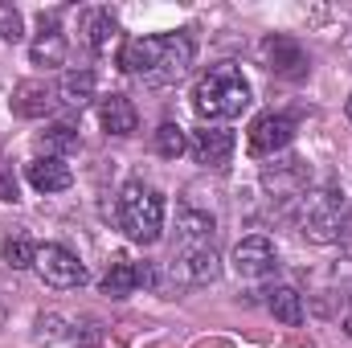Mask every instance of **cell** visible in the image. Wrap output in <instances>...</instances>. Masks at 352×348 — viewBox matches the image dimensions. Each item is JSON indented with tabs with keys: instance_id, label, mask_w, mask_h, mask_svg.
I'll return each mask as SVG.
<instances>
[{
	"instance_id": "1",
	"label": "cell",
	"mask_w": 352,
	"mask_h": 348,
	"mask_svg": "<svg viewBox=\"0 0 352 348\" xmlns=\"http://www.w3.org/2000/svg\"><path fill=\"white\" fill-rule=\"evenodd\" d=\"M246 107H250V83L242 78V70H238L234 62L209 66V70L197 78V87H192V111H197L205 123L238 119Z\"/></svg>"
},
{
	"instance_id": "2",
	"label": "cell",
	"mask_w": 352,
	"mask_h": 348,
	"mask_svg": "<svg viewBox=\"0 0 352 348\" xmlns=\"http://www.w3.org/2000/svg\"><path fill=\"white\" fill-rule=\"evenodd\" d=\"M119 226L140 246L160 242V234H164V197L156 188H148L144 180H131L119 193Z\"/></svg>"
},
{
	"instance_id": "3",
	"label": "cell",
	"mask_w": 352,
	"mask_h": 348,
	"mask_svg": "<svg viewBox=\"0 0 352 348\" xmlns=\"http://www.w3.org/2000/svg\"><path fill=\"white\" fill-rule=\"evenodd\" d=\"M340 221H344V213H340V201L332 188H316V193L299 197V230L311 242H320V246L340 242Z\"/></svg>"
},
{
	"instance_id": "4",
	"label": "cell",
	"mask_w": 352,
	"mask_h": 348,
	"mask_svg": "<svg viewBox=\"0 0 352 348\" xmlns=\"http://www.w3.org/2000/svg\"><path fill=\"white\" fill-rule=\"evenodd\" d=\"M37 274H41V283H50V287H58V291H70V287H82L87 283V266L78 262V254H70L66 246H37Z\"/></svg>"
},
{
	"instance_id": "5",
	"label": "cell",
	"mask_w": 352,
	"mask_h": 348,
	"mask_svg": "<svg viewBox=\"0 0 352 348\" xmlns=\"http://www.w3.org/2000/svg\"><path fill=\"white\" fill-rule=\"evenodd\" d=\"M188 66H192V41H188L184 33H164L160 62H156V70H152L144 83H148V87H173V83H180V78L188 74Z\"/></svg>"
},
{
	"instance_id": "6",
	"label": "cell",
	"mask_w": 352,
	"mask_h": 348,
	"mask_svg": "<svg viewBox=\"0 0 352 348\" xmlns=\"http://www.w3.org/2000/svg\"><path fill=\"white\" fill-rule=\"evenodd\" d=\"M295 140V119L283 111H266L250 123V152L254 156H274Z\"/></svg>"
},
{
	"instance_id": "7",
	"label": "cell",
	"mask_w": 352,
	"mask_h": 348,
	"mask_svg": "<svg viewBox=\"0 0 352 348\" xmlns=\"http://www.w3.org/2000/svg\"><path fill=\"white\" fill-rule=\"evenodd\" d=\"M263 62L270 74L278 78H303L307 74V50L295 41V37H266L263 41Z\"/></svg>"
},
{
	"instance_id": "8",
	"label": "cell",
	"mask_w": 352,
	"mask_h": 348,
	"mask_svg": "<svg viewBox=\"0 0 352 348\" xmlns=\"http://www.w3.org/2000/svg\"><path fill=\"white\" fill-rule=\"evenodd\" d=\"M173 270H176L180 283H188V287H205V283H213V279L221 274V259H217L213 246H184Z\"/></svg>"
},
{
	"instance_id": "9",
	"label": "cell",
	"mask_w": 352,
	"mask_h": 348,
	"mask_svg": "<svg viewBox=\"0 0 352 348\" xmlns=\"http://www.w3.org/2000/svg\"><path fill=\"white\" fill-rule=\"evenodd\" d=\"M274 266H278L274 246H270V238H263V234H250V238H242V242L234 246V270H238L242 279H263Z\"/></svg>"
},
{
	"instance_id": "10",
	"label": "cell",
	"mask_w": 352,
	"mask_h": 348,
	"mask_svg": "<svg viewBox=\"0 0 352 348\" xmlns=\"http://www.w3.org/2000/svg\"><path fill=\"white\" fill-rule=\"evenodd\" d=\"M192 160L197 164H205V168H221L230 156H234V131H226V127H201V131H192Z\"/></svg>"
},
{
	"instance_id": "11",
	"label": "cell",
	"mask_w": 352,
	"mask_h": 348,
	"mask_svg": "<svg viewBox=\"0 0 352 348\" xmlns=\"http://www.w3.org/2000/svg\"><path fill=\"white\" fill-rule=\"evenodd\" d=\"M160 50H164V33L160 37H131L123 50H119V66L135 78H148L160 62Z\"/></svg>"
},
{
	"instance_id": "12",
	"label": "cell",
	"mask_w": 352,
	"mask_h": 348,
	"mask_svg": "<svg viewBox=\"0 0 352 348\" xmlns=\"http://www.w3.org/2000/svg\"><path fill=\"white\" fill-rule=\"evenodd\" d=\"M25 176H29V184H33L37 193H66V188L74 184L70 164L58 160V156H37V160H29Z\"/></svg>"
},
{
	"instance_id": "13",
	"label": "cell",
	"mask_w": 352,
	"mask_h": 348,
	"mask_svg": "<svg viewBox=\"0 0 352 348\" xmlns=\"http://www.w3.org/2000/svg\"><path fill=\"white\" fill-rule=\"evenodd\" d=\"M98 119L107 127V135H135L140 127V115H135V102L127 94H107L98 102Z\"/></svg>"
},
{
	"instance_id": "14",
	"label": "cell",
	"mask_w": 352,
	"mask_h": 348,
	"mask_svg": "<svg viewBox=\"0 0 352 348\" xmlns=\"http://www.w3.org/2000/svg\"><path fill=\"white\" fill-rule=\"evenodd\" d=\"M263 184L274 197H283V201L303 197L307 193V168H303V160H283V164H274V168L263 173Z\"/></svg>"
},
{
	"instance_id": "15",
	"label": "cell",
	"mask_w": 352,
	"mask_h": 348,
	"mask_svg": "<svg viewBox=\"0 0 352 348\" xmlns=\"http://www.w3.org/2000/svg\"><path fill=\"white\" fill-rule=\"evenodd\" d=\"M54 87H45V83H21V87L12 90V111L21 115V119H45L50 111H54Z\"/></svg>"
},
{
	"instance_id": "16",
	"label": "cell",
	"mask_w": 352,
	"mask_h": 348,
	"mask_svg": "<svg viewBox=\"0 0 352 348\" xmlns=\"http://www.w3.org/2000/svg\"><path fill=\"white\" fill-rule=\"evenodd\" d=\"M176 230H180V238H184L188 246H209V238H213L217 221H213V213H201V209H180V213H176Z\"/></svg>"
},
{
	"instance_id": "17",
	"label": "cell",
	"mask_w": 352,
	"mask_h": 348,
	"mask_svg": "<svg viewBox=\"0 0 352 348\" xmlns=\"http://www.w3.org/2000/svg\"><path fill=\"white\" fill-rule=\"evenodd\" d=\"M266 307H270V316H274L278 324H287V328L303 324V295H299L295 287H274L270 299H266Z\"/></svg>"
},
{
	"instance_id": "18",
	"label": "cell",
	"mask_w": 352,
	"mask_h": 348,
	"mask_svg": "<svg viewBox=\"0 0 352 348\" xmlns=\"http://www.w3.org/2000/svg\"><path fill=\"white\" fill-rule=\"evenodd\" d=\"M29 58H33V66H62L66 62V37L54 25L41 29V37L29 45Z\"/></svg>"
},
{
	"instance_id": "19",
	"label": "cell",
	"mask_w": 352,
	"mask_h": 348,
	"mask_svg": "<svg viewBox=\"0 0 352 348\" xmlns=\"http://www.w3.org/2000/svg\"><path fill=\"white\" fill-rule=\"evenodd\" d=\"M135 287H140V283H135V262L115 259L111 266H107V274H102V295H111V299H127Z\"/></svg>"
},
{
	"instance_id": "20",
	"label": "cell",
	"mask_w": 352,
	"mask_h": 348,
	"mask_svg": "<svg viewBox=\"0 0 352 348\" xmlns=\"http://www.w3.org/2000/svg\"><path fill=\"white\" fill-rule=\"evenodd\" d=\"M82 29H87V41H90V50H107L111 41H115V33H119V25H115V17L107 12V8H90L87 12V21H82Z\"/></svg>"
},
{
	"instance_id": "21",
	"label": "cell",
	"mask_w": 352,
	"mask_h": 348,
	"mask_svg": "<svg viewBox=\"0 0 352 348\" xmlns=\"http://www.w3.org/2000/svg\"><path fill=\"white\" fill-rule=\"evenodd\" d=\"M58 94H62L66 107H87L90 98H94V74H90V70H70V74L62 78Z\"/></svg>"
},
{
	"instance_id": "22",
	"label": "cell",
	"mask_w": 352,
	"mask_h": 348,
	"mask_svg": "<svg viewBox=\"0 0 352 348\" xmlns=\"http://www.w3.org/2000/svg\"><path fill=\"white\" fill-rule=\"evenodd\" d=\"M41 148H45V156H66V152H74L78 148V131L70 127V123H54V127H45L41 131Z\"/></svg>"
},
{
	"instance_id": "23",
	"label": "cell",
	"mask_w": 352,
	"mask_h": 348,
	"mask_svg": "<svg viewBox=\"0 0 352 348\" xmlns=\"http://www.w3.org/2000/svg\"><path fill=\"white\" fill-rule=\"evenodd\" d=\"M33 262H37V246H33L25 234H16V238L4 242V266H12V270H29Z\"/></svg>"
},
{
	"instance_id": "24",
	"label": "cell",
	"mask_w": 352,
	"mask_h": 348,
	"mask_svg": "<svg viewBox=\"0 0 352 348\" xmlns=\"http://www.w3.org/2000/svg\"><path fill=\"white\" fill-rule=\"evenodd\" d=\"M184 148H188V140H184V131H180L176 123H164V127L156 131V152H160L164 160H180Z\"/></svg>"
},
{
	"instance_id": "25",
	"label": "cell",
	"mask_w": 352,
	"mask_h": 348,
	"mask_svg": "<svg viewBox=\"0 0 352 348\" xmlns=\"http://www.w3.org/2000/svg\"><path fill=\"white\" fill-rule=\"evenodd\" d=\"M25 37V21L12 4H0V41H21Z\"/></svg>"
},
{
	"instance_id": "26",
	"label": "cell",
	"mask_w": 352,
	"mask_h": 348,
	"mask_svg": "<svg viewBox=\"0 0 352 348\" xmlns=\"http://www.w3.org/2000/svg\"><path fill=\"white\" fill-rule=\"evenodd\" d=\"M70 340L82 345V348H94V345H102V328H98V324H78V328L70 332Z\"/></svg>"
},
{
	"instance_id": "27",
	"label": "cell",
	"mask_w": 352,
	"mask_h": 348,
	"mask_svg": "<svg viewBox=\"0 0 352 348\" xmlns=\"http://www.w3.org/2000/svg\"><path fill=\"white\" fill-rule=\"evenodd\" d=\"M62 336V320L58 316H41L37 320V340H58Z\"/></svg>"
},
{
	"instance_id": "28",
	"label": "cell",
	"mask_w": 352,
	"mask_h": 348,
	"mask_svg": "<svg viewBox=\"0 0 352 348\" xmlns=\"http://www.w3.org/2000/svg\"><path fill=\"white\" fill-rule=\"evenodd\" d=\"M21 193H16V180L8 173H0V201H16Z\"/></svg>"
},
{
	"instance_id": "29",
	"label": "cell",
	"mask_w": 352,
	"mask_h": 348,
	"mask_svg": "<svg viewBox=\"0 0 352 348\" xmlns=\"http://www.w3.org/2000/svg\"><path fill=\"white\" fill-rule=\"evenodd\" d=\"M135 283H140V287H152V283H156V270H152V262H140V266H135Z\"/></svg>"
},
{
	"instance_id": "30",
	"label": "cell",
	"mask_w": 352,
	"mask_h": 348,
	"mask_svg": "<svg viewBox=\"0 0 352 348\" xmlns=\"http://www.w3.org/2000/svg\"><path fill=\"white\" fill-rule=\"evenodd\" d=\"M344 332L352 336V295H349V312H344Z\"/></svg>"
},
{
	"instance_id": "31",
	"label": "cell",
	"mask_w": 352,
	"mask_h": 348,
	"mask_svg": "<svg viewBox=\"0 0 352 348\" xmlns=\"http://www.w3.org/2000/svg\"><path fill=\"white\" fill-rule=\"evenodd\" d=\"M349 123H352V94H349Z\"/></svg>"
}]
</instances>
